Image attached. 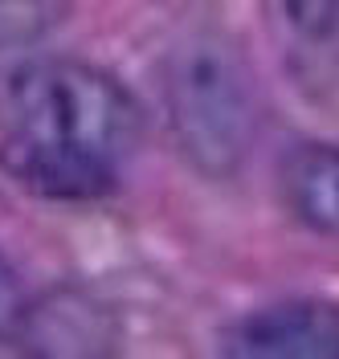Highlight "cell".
<instances>
[{
  "instance_id": "obj_1",
  "label": "cell",
  "mask_w": 339,
  "mask_h": 359,
  "mask_svg": "<svg viewBox=\"0 0 339 359\" xmlns=\"http://www.w3.org/2000/svg\"><path fill=\"white\" fill-rule=\"evenodd\" d=\"M0 168L46 201H102L143 143V111L114 74L41 57L0 78Z\"/></svg>"
},
{
  "instance_id": "obj_2",
  "label": "cell",
  "mask_w": 339,
  "mask_h": 359,
  "mask_svg": "<svg viewBox=\"0 0 339 359\" xmlns=\"http://www.w3.org/2000/svg\"><path fill=\"white\" fill-rule=\"evenodd\" d=\"M168 114L184 156L201 172H233L253 139V90L233 49L188 41L168 66Z\"/></svg>"
},
{
  "instance_id": "obj_3",
  "label": "cell",
  "mask_w": 339,
  "mask_h": 359,
  "mask_svg": "<svg viewBox=\"0 0 339 359\" xmlns=\"http://www.w3.org/2000/svg\"><path fill=\"white\" fill-rule=\"evenodd\" d=\"M229 355H274V359H335L339 355V306L319 298H286L233 323L225 335Z\"/></svg>"
},
{
  "instance_id": "obj_4",
  "label": "cell",
  "mask_w": 339,
  "mask_h": 359,
  "mask_svg": "<svg viewBox=\"0 0 339 359\" xmlns=\"http://www.w3.org/2000/svg\"><path fill=\"white\" fill-rule=\"evenodd\" d=\"M111 335V314L82 290H49L41 298H29L17 331L25 347L41 355H102L114 347Z\"/></svg>"
},
{
  "instance_id": "obj_5",
  "label": "cell",
  "mask_w": 339,
  "mask_h": 359,
  "mask_svg": "<svg viewBox=\"0 0 339 359\" xmlns=\"http://www.w3.org/2000/svg\"><path fill=\"white\" fill-rule=\"evenodd\" d=\"M282 201L315 237L339 241V143H303L282 163Z\"/></svg>"
},
{
  "instance_id": "obj_6",
  "label": "cell",
  "mask_w": 339,
  "mask_h": 359,
  "mask_svg": "<svg viewBox=\"0 0 339 359\" xmlns=\"http://www.w3.org/2000/svg\"><path fill=\"white\" fill-rule=\"evenodd\" d=\"M78 0H0V49L46 37L69 17Z\"/></svg>"
},
{
  "instance_id": "obj_7",
  "label": "cell",
  "mask_w": 339,
  "mask_h": 359,
  "mask_svg": "<svg viewBox=\"0 0 339 359\" xmlns=\"http://www.w3.org/2000/svg\"><path fill=\"white\" fill-rule=\"evenodd\" d=\"M286 17L298 33L315 41L339 37V0H286Z\"/></svg>"
},
{
  "instance_id": "obj_8",
  "label": "cell",
  "mask_w": 339,
  "mask_h": 359,
  "mask_svg": "<svg viewBox=\"0 0 339 359\" xmlns=\"http://www.w3.org/2000/svg\"><path fill=\"white\" fill-rule=\"evenodd\" d=\"M25 306H29V294H25L21 273L8 266V257L0 253V339H17Z\"/></svg>"
}]
</instances>
